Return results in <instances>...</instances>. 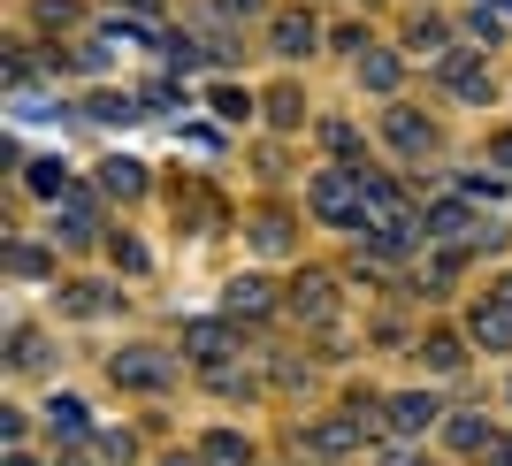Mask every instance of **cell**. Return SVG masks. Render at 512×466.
I'll return each mask as SVG.
<instances>
[{
  "mask_svg": "<svg viewBox=\"0 0 512 466\" xmlns=\"http://www.w3.org/2000/svg\"><path fill=\"white\" fill-rule=\"evenodd\" d=\"M360 230H367V253L398 260L413 237H428V222H413V207L383 184V176H367V214H360Z\"/></svg>",
  "mask_w": 512,
  "mask_h": 466,
  "instance_id": "cell-1",
  "label": "cell"
},
{
  "mask_svg": "<svg viewBox=\"0 0 512 466\" xmlns=\"http://www.w3.org/2000/svg\"><path fill=\"white\" fill-rule=\"evenodd\" d=\"M306 199H314L321 222H360L367 214V169H321Z\"/></svg>",
  "mask_w": 512,
  "mask_h": 466,
  "instance_id": "cell-2",
  "label": "cell"
},
{
  "mask_svg": "<svg viewBox=\"0 0 512 466\" xmlns=\"http://www.w3.org/2000/svg\"><path fill=\"white\" fill-rule=\"evenodd\" d=\"M428 245H451V253H467V245H482V222H474V199H444V207H428Z\"/></svg>",
  "mask_w": 512,
  "mask_h": 466,
  "instance_id": "cell-3",
  "label": "cell"
},
{
  "mask_svg": "<svg viewBox=\"0 0 512 466\" xmlns=\"http://www.w3.org/2000/svg\"><path fill=\"white\" fill-rule=\"evenodd\" d=\"M474 344H490V352H512V283L490 298V306H474Z\"/></svg>",
  "mask_w": 512,
  "mask_h": 466,
  "instance_id": "cell-4",
  "label": "cell"
},
{
  "mask_svg": "<svg viewBox=\"0 0 512 466\" xmlns=\"http://www.w3.org/2000/svg\"><path fill=\"white\" fill-rule=\"evenodd\" d=\"M444 85L467 92V100H490V69H482L474 46H451V54H444Z\"/></svg>",
  "mask_w": 512,
  "mask_h": 466,
  "instance_id": "cell-5",
  "label": "cell"
},
{
  "mask_svg": "<svg viewBox=\"0 0 512 466\" xmlns=\"http://www.w3.org/2000/svg\"><path fill=\"white\" fill-rule=\"evenodd\" d=\"M54 237H62V245H92V237H100L92 199H77V191H69V199H54Z\"/></svg>",
  "mask_w": 512,
  "mask_h": 466,
  "instance_id": "cell-6",
  "label": "cell"
},
{
  "mask_svg": "<svg viewBox=\"0 0 512 466\" xmlns=\"http://www.w3.org/2000/svg\"><path fill=\"white\" fill-rule=\"evenodd\" d=\"M115 382H130V390H161L169 367H161V352H115Z\"/></svg>",
  "mask_w": 512,
  "mask_h": 466,
  "instance_id": "cell-7",
  "label": "cell"
},
{
  "mask_svg": "<svg viewBox=\"0 0 512 466\" xmlns=\"http://www.w3.org/2000/svg\"><path fill=\"white\" fill-rule=\"evenodd\" d=\"M199 466H253V444L230 436V428H214L207 444H199Z\"/></svg>",
  "mask_w": 512,
  "mask_h": 466,
  "instance_id": "cell-8",
  "label": "cell"
},
{
  "mask_svg": "<svg viewBox=\"0 0 512 466\" xmlns=\"http://www.w3.org/2000/svg\"><path fill=\"white\" fill-rule=\"evenodd\" d=\"M184 352H192V360H230V329H222V321H192V329H184Z\"/></svg>",
  "mask_w": 512,
  "mask_h": 466,
  "instance_id": "cell-9",
  "label": "cell"
},
{
  "mask_svg": "<svg viewBox=\"0 0 512 466\" xmlns=\"http://www.w3.org/2000/svg\"><path fill=\"white\" fill-rule=\"evenodd\" d=\"M428 421H436V405H428L421 390H406V398H390V428H398V436H421Z\"/></svg>",
  "mask_w": 512,
  "mask_h": 466,
  "instance_id": "cell-10",
  "label": "cell"
},
{
  "mask_svg": "<svg viewBox=\"0 0 512 466\" xmlns=\"http://www.w3.org/2000/svg\"><path fill=\"white\" fill-rule=\"evenodd\" d=\"M360 436H367L360 421H321L314 428V451H321V459H344V451H360Z\"/></svg>",
  "mask_w": 512,
  "mask_h": 466,
  "instance_id": "cell-11",
  "label": "cell"
},
{
  "mask_svg": "<svg viewBox=\"0 0 512 466\" xmlns=\"http://www.w3.org/2000/svg\"><path fill=\"white\" fill-rule=\"evenodd\" d=\"M46 421H54L62 444H85V436H92V421H85V405H77V398H54V405H46Z\"/></svg>",
  "mask_w": 512,
  "mask_h": 466,
  "instance_id": "cell-12",
  "label": "cell"
},
{
  "mask_svg": "<svg viewBox=\"0 0 512 466\" xmlns=\"http://www.w3.org/2000/svg\"><path fill=\"white\" fill-rule=\"evenodd\" d=\"M390 146H398V153H421L428 146V123H421V115H413V107H390Z\"/></svg>",
  "mask_w": 512,
  "mask_h": 466,
  "instance_id": "cell-13",
  "label": "cell"
},
{
  "mask_svg": "<svg viewBox=\"0 0 512 466\" xmlns=\"http://www.w3.org/2000/svg\"><path fill=\"white\" fill-rule=\"evenodd\" d=\"M100 191H107V199H138V191H146V169H138V161H107Z\"/></svg>",
  "mask_w": 512,
  "mask_h": 466,
  "instance_id": "cell-14",
  "label": "cell"
},
{
  "mask_svg": "<svg viewBox=\"0 0 512 466\" xmlns=\"http://www.w3.org/2000/svg\"><path fill=\"white\" fill-rule=\"evenodd\" d=\"M314 16H276V54H314Z\"/></svg>",
  "mask_w": 512,
  "mask_h": 466,
  "instance_id": "cell-15",
  "label": "cell"
},
{
  "mask_svg": "<svg viewBox=\"0 0 512 466\" xmlns=\"http://www.w3.org/2000/svg\"><path fill=\"white\" fill-rule=\"evenodd\" d=\"M329 298H337V291H329V276H306L299 291H291V306H299L306 321H329Z\"/></svg>",
  "mask_w": 512,
  "mask_h": 466,
  "instance_id": "cell-16",
  "label": "cell"
},
{
  "mask_svg": "<svg viewBox=\"0 0 512 466\" xmlns=\"http://www.w3.org/2000/svg\"><path fill=\"white\" fill-rule=\"evenodd\" d=\"M451 444H459V451H490L497 436L482 428V413H451Z\"/></svg>",
  "mask_w": 512,
  "mask_h": 466,
  "instance_id": "cell-17",
  "label": "cell"
},
{
  "mask_svg": "<svg viewBox=\"0 0 512 466\" xmlns=\"http://www.w3.org/2000/svg\"><path fill=\"white\" fill-rule=\"evenodd\" d=\"M230 314H268V283H260V276H237L230 283Z\"/></svg>",
  "mask_w": 512,
  "mask_h": 466,
  "instance_id": "cell-18",
  "label": "cell"
},
{
  "mask_svg": "<svg viewBox=\"0 0 512 466\" xmlns=\"http://www.w3.org/2000/svg\"><path fill=\"white\" fill-rule=\"evenodd\" d=\"M31 191H39V199H69V176H62V161H31Z\"/></svg>",
  "mask_w": 512,
  "mask_h": 466,
  "instance_id": "cell-19",
  "label": "cell"
},
{
  "mask_svg": "<svg viewBox=\"0 0 512 466\" xmlns=\"http://www.w3.org/2000/svg\"><path fill=\"white\" fill-rule=\"evenodd\" d=\"M130 115H138V100H115V92H100V100H92V123H130Z\"/></svg>",
  "mask_w": 512,
  "mask_h": 466,
  "instance_id": "cell-20",
  "label": "cell"
},
{
  "mask_svg": "<svg viewBox=\"0 0 512 466\" xmlns=\"http://www.w3.org/2000/svg\"><path fill=\"white\" fill-rule=\"evenodd\" d=\"M214 115H230V123H245V115H253V100H245L237 85H214Z\"/></svg>",
  "mask_w": 512,
  "mask_h": 466,
  "instance_id": "cell-21",
  "label": "cell"
},
{
  "mask_svg": "<svg viewBox=\"0 0 512 466\" xmlns=\"http://www.w3.org/2000/svg\"><path fill=\"white\" fill-rule=\"evenodd\" d=\"M421 360L436 367V375H444V367H459V337H428V344H421Z\"/></svg>",
  "mask_w": 512,
  "mask_h": 466,
  "instance_id": "cell-22",
  "label": "cell"
},
{
  "mask_svg": "<svg viewBox=\"0 0 512 466\" xmlns=\"http://www.w3.org/2000/svg\"><path fill=\"white\" fill-rule=\"evenodd\" d=\"M39 23L46 31H69V23H77V0H39Z\"/></svg>",
  "mask_w": 512,
  "mask_h": 466,
  "instance_id": "cell-23",
  "label": "cell"
},
{
  "mask_svg": "<svg viewBox=\"0 0 512 466\" xmlns=\"http://www.w3.org/2000/svg\"><path fill=\"white\" fill-rule=\"evenodd\" d=\"M253 245H260V253H283V214H260V222H253Z\"/></svg>",
  "mask_w": 512,
  "mask_h": 466,
  "instance_id": "cell-24",
  "label": "cell"
},
{
  "mask_svg": "<svg viewBox=\"0 0 512 466\" xmlns=\"http://www.w3.org/2000/svg\"><path fill=\"white\" fill-rule=\"evenodd\" d=\"M100 306H107L100 283H77V291H69V314H100Z\"/></svg>",
  "mask_w": 512,
  "mask_h": 466,
  "instance_id": "cell-25",
  "label": "cell"
},
{
  "mask_svg": "<svg viewBox=\"0 0 512 466\" xmlns=\"http://www.w3.org/2000/svg\"><path fill=\"white\" fill-rule=\"evenodd\" d=\"M367 85L390 92V85H398V62H390V54H375V62H367Z\"/></svg>",
  "mask_w": 512,
  "mask_h": 466,
  "instance_id": "cell-26",
  "label": "cell"
},
{
  "mask_svg": "<svg viewBox=\"0 0 512 466\" xmlns=\"http://www.w3.org/2000/svg\"><path fill=\"white\" fill-rule=\"evenodd\" d=\"M482 459H490V466H512V436H497V444L482 451Z\"/></svg>",
  "mask_w": 512,
  "mask_h": 466,
  "instance_id": "cell-27",
  "label": "cell"
},
{
  "mask_svg": "<svg viewBox=\"0 0 512 466\" xmlns=\"http://www.w3.org/2000/svg\"><path fill=\"white\" fill-rule=\"evenodd\" d=\"M490 161H497V169H512V130H505V138L490 146Z\"/></svg>",
  "mask_w": 512,
  "mask_h": 466,
  "instance_id": "cell-28",
  "label": "cell"
},
{
  "mask_svg": "<svg viewBox=\"0 0 512 466\" xmlns=\"http://www.w3.org/2000/svg\"><path fill=\"white\" fill-rule=\"evenodd\" d=\"M115 8H130V16H153V8H161V0H115Z\"/></svg>",
  "mask_w": 512,
  "mask_h": 466,
  "instance_id": "cell-29",
  "label": "cell"
},
{
  "mask_svg": "<svg viewBox=\"0 0 512 466\" xmlns=\"http://www.w3.org/2000/svg\"><path fill=\"white\" fill-rule=\"evenodd\" d=\"M222 8H230V16H253V8H260V0H222Z\"/></svg>",
  "mask_w": 512,
  "mask_h": 466,
  "instance_id": "cell-30",
  "label": "cell"
},
{
  "mask_svg": "<svg viewBox=\"0 0 512 466\" xmlns=\"http://www.w3.org/2000/svg\"><path fill=\"white\" fill-rule=\"evenodd\" d=\"M69 466H107V459H100V451H92V459H85V451H77V459H69Z\"/></svg>",
  "mask_w": 512,
  "mask_h": 466,
  "instance_id": "cell-31",
  "label": "cell"
},
{
  "mask_svg": "<svg viewBox=\"0 0 512 466\" xmlns=\"http://www.w3.org/2000/svg\"><path fill=\"white\" fill-rule=\"evenodd\" d=\"M8 466H39V459H23V451H8Z\"/></svg>",
  "mask_w": 512,
  "mask_h": 466,
  "instance_id": "cell-32",
  "label": "cell"
},
{
  "mask_svg": "<svg viewBox=\"0 0 512 466\" xmlns=\"http://www.w3.org/2000/svg\"><path fill=\"white\" fill-rule=\"evenodd\" d=\"M169 466H192V459H169Z\"/></svg>",
  "mask_w": 512,
  "mask_h": 466,
  "instance_id": "cell-33",
  "label": "cell"
},
{
  "mask_svg": "<svg viewBox=\"0 0 512 466\" xmlns=\"http://www.w3.org/2000/svg\"><path fill=\"white\" fill-rule=\"evenodd\" d=\"M497 8H512V0H497Z\"/></svg>",
  "mask_w": 512,
  "mask_h": 466,
  "instance_id": "cell-34",
  "label": "cell"
}]
</instances>
